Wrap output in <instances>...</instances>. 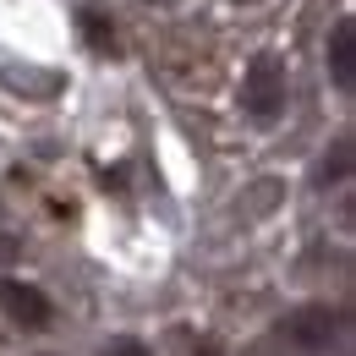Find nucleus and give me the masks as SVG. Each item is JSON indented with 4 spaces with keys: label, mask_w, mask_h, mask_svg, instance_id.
<instances>
[{
    "label": "nucleus",
    "mask_w": 356,
    "mask_h": 356,
    "mask_svg": "<svg viewBox=\"0 0 356 356\" xmlns=\"http://www.w3.org/2000/svg\"><path fill=\"white\" fill-rule=\"evenodd\" d=\"M99 356H154L148 340H137V334H115V340H104V351Z\"/></svg>",
    "instance_id": "nucleus-8"
},
{
    "label": "nucleus",
    "mask_w": 356,
    "mask_h": 356,
    "mask_svg": "<svg viewBox=\"0 0 356 356\" xmlns=\"http://www.w3.org/2000/svg\"><path fill=\"white\" fill-rule=\"evenodd\" d=\"M0 318L22 334H49L55 329V302H49L44 285L33 280H17V274H0Z\"/></svg>",
    "instance_id": "nucleus-3"
},
{
    "label": "nucleus",
    "mask_w": 356,
    "mask_h": 356,
    "mask_svg": "<svg viewBox=\"0 0 356 356\" xmlns=\"http://www.w3.org/2000/svg\"><path fill=\"white\" fill-rule=\"evenodd\" d=\"M285 99H291V77H285V60L258 49L241 72V110L258 121V127H274L285 115Z\"/></svg>",
    "instance_id": "nucleus-1"
},
{
    "label": "nucleus",
    "mask_w": 356,
    "mask_h": 356,
    "mask_svg": "<svg viewBox=\"0 0 356 356\" xmlns=\"http://www.w3.org/2000/svg\"><path fill=\"white\" fill-rule=\"evenodd\" d=\"M77 28H83V39H88L93 55H115V22H110L104 11L83 6V11H77Z\"/></svg>",
    "instance_id": "nucleus-5"
},
{
    "label": "nucleus",
    "mask_w": 356,
    "mask_h": 356,
    "mask_svg": "<svg viewBox=\"0 0 356 356\" xmlns=\"http://www.w3.org/2000/svg\"><path fill=\"white\" fill-rule=\"evenodd\" d=\"M181 351H186V356H230V351H225V340H214L209 329H181Z\"/></svg>",
    "instance_id": "nucleus-7"
},
{
    "label": "nucleus",
    "mask_w": 356,
    "mask_h": 356,
    "mask_svg": "<svg viewBox=\"0 0 356 356\" xmlns=\"http://www.w3.org/2000/svg\"><path fill=\"white\" fill-rule=\"evenodd\" d=\"M11 258H22V241H17V236H6V230H0V264H11Z\"/></svg>",
    "instance_id": "nucleus-9"
},
{
    "label": "nucleus",
    "mask_w": 356,
    "mask_h": 356,
    "mask_svg": "<svg viewBox=\"0 0 356 356\" xmlns=\"http://www.w3.org/2000/svg\"><path fill=\"white\" fill-rule=\"evenodd\" d=\"M236 6H252V0H236Z\"/></svg>",
    "instance_id": "nucleus-10"
},
{
    "label": "nucleus",
    "mask_w": 356,
    "mask_h": 356,
    "mask_svg": "<svg viewBox=\"0 0 356 356\" xmlns=\"http://www.w3.org/2000/svg\"><path fill=\"white\" fill-rule=\"evenodd\" d=\"M323 66H329V83L334 93H356V22L340 17L323 39Z\"/></svg>",
    "instance_id": "nucleus-4"
},
{
    "label": "nucleus",
    "mask_w": 356,
    "mask_h": 356,
    "mask_svg": "<svg viewBox=\"0 0 356 356\" xmlns=\"http://www.w3.org/2000/svg\"><path fill=\"white\" fill-rule=\"evenodd\" d=\"M340 334H346V312L334 302H302V307H291L280 318V340L296 346V351H307V356L334 351Z\"/></svg>",
    "instance_id": "nucleus-2"
},
{
    "label": "nucleus",
    "mask_w": 356,
    "mask_h": 356,
    "mask_svg": "<svg viewBox=\"0 0 356 356\" xmlns=\"http://www.w3.org/2000/svg\"><path fill=\"white\" fill-rule=\"evenodd\" d=\"M346 176H351V137H334V148L318 165V186H334V181H346Z\"/></svg>",
    "instance_id": "nucleus-6"
}]
</instances>
